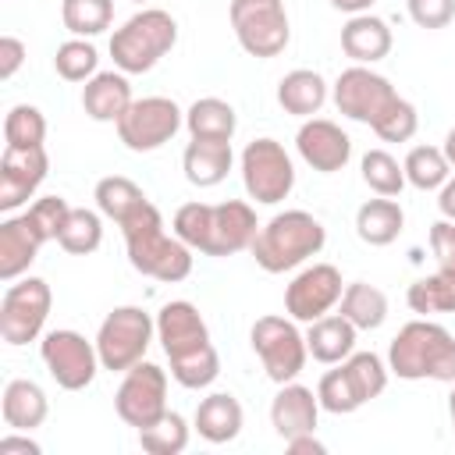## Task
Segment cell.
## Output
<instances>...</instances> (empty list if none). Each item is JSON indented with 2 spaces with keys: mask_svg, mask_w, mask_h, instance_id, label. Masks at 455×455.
<instances>
[{
  "mask_svg": "<svg viewBox=\"0 0 455 455\" xmlns=\"http://www.w3.org/2000/svg\"><path fill=\"white\" fill-rule=\"evenodd\" d=\"M174 235L206 256H235L252 245L259 224L256 210L242 199H224V203H185L174 210L171 220Z\"/></svg>",
  "mask_w": 455,
  "mask_h": 455,
  "instance_id": "cell-1",
  "label": "cell"
},
{
  "mask_svg": "<svg viewBox=\"0 0 455 455\" xmlns=\"http://www.w3.org/2000/svg\"><path fill=\"white\" fill-rule=\"evenodd\" d=\"M124 235V249H128V263L153 281L164 284H178L192 274V249L171 231H164V217L160 210L146 199L132 217H124L121 224Z\"/></svg>",
  "mask_w": 455,
  "mask_h": 455,
  "instance_id": "cell-2",
  "label": "cell"
},
{
  "mask_svg": "<svg viewBox=\"0 0 455 455\" xmlns=\"http://www.w3.org/2000/svg\"><path fill=\"white\" fill-rule=\"evenodd\" d=\"M387 370L402 380L455 384V334L430 316L409 320L387 345Z\"/></svg>",
  "mask_w": 455,
  "mask_h": 455,
  "instance_id": "cell-3",
  "label": "cell"
},
{
  "mask_svg": "<svg viewBox=\"0 0 455 455\" xmlns=\"http://www.w3.org/2000/svg\"><path fill=\"white\" fill-rule=\"evenodd\" d=\"M327 242L323 224L309 210H281L267 224H259L249 252L259 270L267 274H284L313 259Z\"/></svg>",
  "mask_w": 455,
  "mask_h": 455,
  "instance_id": "cell-4",
  "label": "cell"
},
{
  "mask_svg": "<svg viewBox=\"0 0 455 455\" xmlns=\"http://www.w3.org/2000/svg\"><path fill=\"white\" fill-rule=\"evenodd\" d=\"M178 43V21L164 7H142L135 11L121 28L110 36V57L114 68L124 75H146L167 57Z\"/></svg>",
  "mask_w": 455,
  "mask_h": 455,
  "instance_id": "cell-5",
  "label": "cell"
},
{
  "mask_svg": "<svg viewBox=\"0 0 455 455\" xmlns=\"http://www.w3.org/2000/svg\"><path fill=\"white\" fill-rule=\"evenodd\" d=\"M156 334V316H149L142 306H117L103 316L96 331V352L100 366L110 373H124L135 363L146 359V348Z\"/></svg>",
  "mask_w": 455,
  "mask_h": 455,
  "instance_id": "cell-6",
  "label": "cell"
},
{
  "mask_svg": "<svg viewBox=\"0 0 455 455\" xmlns=\"http://www.w3.org/2000/svg\"><path fill=\"white\" fill-rule=\"evenodd\" d=\"M228 18H231L238 46L256 60H270L284 53L291 39L284 0H231Z\"/></svg>",
  "mask_w": 455,
  "mask_h": 455,
  "instance_id": "cell-7",
  "label": "cell"
},
{
  "mask_svg": "<svg viewBox=\"0 0 455 455\" xmlns=\"http://www.w3.org/2000/svg\"><path fill=\"white\" fill-rule=\"evenodd\" d=\"M249 341H252V352L259 355L267 377L277 387L288 384V380H295L306 370V359H309L306 334L295 327L291 316H277V313L259 316L252 323V331H249Z\"/></svg>",
  "mask_w": 455,
  "mask_h": 455,
  "instance_id": "cell-8",
  "label": "cell"
},
{
  "mask_svg": "<svg viewBox=\"0 0 455 455\" xmlns=\"http://www.w3.org/2000/svg\"><path fill=\"white\" fill-rule=\"evenodd\" d=\"M238 164H242V185H245L252 203L277 206L281 199L291 196V188H295V164H291L288 149L277 139H252L242 149Z\"/></svg>",
  "mask_w": 455,
  "mask_h": 455,
  "instance_id": "cell-9",
  "label": "cell"
},
{
  "mask_svg": "<svg viewBox=\"0 0 455 455\" xmlns=\"http://www.w3.org/2000/svg\"><path fill=\"white\" fill-rule=\"evenodd\" d=\"M53 306V291L43 277H18L7 284L0 299V338L7 345H28L43 338L46 316Z\"/></svg>",
  "mask_w": 455,
  "mask_h": 455,
  "instance_id": "cell-10",
  "label": "cell"
},
{
  "mask_svg": "<svg viewBox=\"0 0 455 455\" xmlns=\"http://www.w3.org/2000/svg\"><path fill=\"white\" fill-rule=\"evenodd\" d=\"M181 124H185V110L171 96H142V100H132V107L121 114L114 128L132 153H153L167 146Z\"/></svg>",
  "mask_w": 455,
  "mask_h": 455,
  "instance_id": "cell-11",
  "label": "cell"
},
{
  "mask_svg": "<svg viewBox=\"0 0 455 455\" xmlns=\"http://www.w3.org/2000/svg\"><path fill=\"white\" fill-rule=\"evenodd\" d=\"M39 355H43V366L50 370V377L57 380V387H64V391L89 387L96 370H103L96 341H89L85 334H78L71 327L46 331L39 341Z\"/></svg>",
  "mask_w": 455,
  "mask_h": 455,
  "instance_id": "cell-12",
  "label": "cell"
},
{
  "mask_svg": "<svg viewBox=\"0 0 455 455\" xmlns=\"http://www.w3.org/2000/svg\"><path fill=\"white\" fill-rule=\"evenodd\" d=\"M331 100H334V107H338L348 121H359V124H370V128H373V124L387 114V107L398 100V92H395V85H391L384 75H377L373 68L352 64V68H345V71L334 78Z\"/></svg>",
  "mask_w": 455,
  "mask_h": 455,
  "instance_id": "cell-13",
  "label": "cell"
},
{
  "mask_svg": "<svg viewBox=\"0 0 455 455\" xmlns=\"http://www.w3.org/2000/svg\"><path fill=\"white\" fill-rule=\"evenodd\" d=\"M114 409L135 430L160 419L167 412V370H160L156 363H146V359L135 363L132 370H124L117 395H114Z\"/></svg>",
  "mask_w": 455,
  "mask_h": 455,
  "instance_id": "cell-14",
  "label": "cell"
},
{
  "mask_svg": "<svg viewBox=\"0 0 455 455\" xmlns=\"http://www.w3.org/2000/svg\"><path fill=\"white\" fill-rule=\"evenodd\" d=\"M341 291H345L341 270L334 263H313L302 267L284 288V309L295 323H313L341 302Z\"/></svg>",
  "mask_w": 455,
  "mask_h": 455,
  "instance_id": "cell-15",
  "label": "cell"
},
{
  "mask_svg": "<svg viewBox=\"0 0 455 455\" xmlns=\"http://www.w3.org/2000/svg\"><path fill=\"white\" fill-rule=\"evenodd\" d=\"M46 174H50L46 146H28V149L4 146V156H0V210L14 213L18 206H25L39 192Z\"/></svg>",
  "mask_w": 455,
  "mask_h": 455,
  "instance_id": "cell-16",
  "label": "cell"
},
{
  "mask_svg": "<svg viewBox=\"0 0 455 455\" xmlns=\"http://www.w3.org/2000/svg\"><path fill=\"white\" fill-rule=\"evenodd\" d=\"M156 341H160L167 359H181V355H192V352L213 345L199 306H192L188 299H171V302L160 306V313H156Z\"/></svg>",
  "mask_w": 455,
  "mask_h": 455,
  "instance_id": "cell-17",
  "label": "cell"
},
{
  "mask_svg": "<svg viewBox=\"0 0 455 455\" xmlns=\"http://www.w3.org/2000/svg\"><path fill=\"white\" fill-rule=\"evenodd\" d=\"M295 149L313 171L338 174V171H345V164L352 156V139H348V132H341V124H334L327 117H306L295 132Z\"/></svg>",
  "mask_w": 455,
  "mask_h": 455,
  "instance_id": "cell-18",
  "label": "cell"
},
{
  "mask_svg": "<svg viewBox=\"0 0 455 455\" xmlns=\"http://www.w3.org/2000/svg\"><path fill=\"white\" fill-rule=\"evenodd\" d=\"M46 242L50 238L28 217V210L25 213H14V217H4L0 220V281L11 284L18 277H25Z\"/></svg>",
  "mask_w": 455,
  "mask_h": 455,
  "instance_id": "cell-19",
  "label": "cell"
},
{
  "mask_svg": "<svg viewBox=\"0 0 455 455\" xmlns=\"http://www.w3.org/2000/svg\"><path fill=\"white\" fill-rule=\"evenodd\" d=\"M316 419H320V398H316V391L306 387V384H299V380L281 384V391L270 402V427H274V434L281 441H288V437H299V434L316 430Z\"/></svg>",
  "mask_w": 455,
  "mask_h": 455,
  "instance_id": "cell-20",
  "label": "cell"
},
{
  "mask_svg": "<svg viewBox=\"0 0 455 455\" xmlns=\"http://www.w3.org/2000/svg\"><path fill=\"white\" fill-rule=\"evenodd\" d=\"M391 43H395L391 25L377 14H370V11L366 14H348V21L341 25V50L355 64L370 68V64L384 60L391 53Z\"/></svg>",
  "mask_w": 455,
  "mask_h": 455,
  "instance_id": "cell-21",
  "label": "cell"
},
{
  "mask_svg": "<svg viewBox=\"0 0 455 455\" xmlns=\"http://www.w3.org/2000/svg\"><path fill=\"white\" fill-rule=\"evenodd\" d=\"M132 85L124 71H96L82 85V110L100 124H117L121 114L132 107Z\"/></svg>",
  "mask_w": 455,
  "mask_h": 455,
  "instance_id": "cell-22",
  "label": "cell"
},
{
  "mask_svg": "<svg viewBox=\"0 0 455 455\" xmlns=\"http://www.w3.org/2000/svg\"><path fill=\"white\" fill-rule=\"evenodd\" d=\"M242 423H245V412H242V402L231 395V391H213L206 395L199 405H196V416H192V427L199 430L203 441L210 444H228L242 434Z\"/></svg>",
  "mask_w": 455,
  "mask_h": 455,
  "instance_id": "cell-23",
  "label": "cell"
},
{
  "mask_svg": "<svg viewBox=\"0 0 455 455\" xmlns=\"http://www.w3.org/2000/svg\"><path fill=\"white\" fill-rule=\"evenodd\" d=\"M235 164V149L231 142H217V139H192L181 153V171L188 178V185L196 188H213L228 178Z\"/></svg>",
  "mask_w": 455,
  "mask_h": 455,
  "instance_id": "cell-24",
  "label": "cell"
},
{
  "mask_svg": "<svg viewBox=\"0 0 455 455\" xmlns=\"http://www.w3.org/2000/svg\"><path fill=\"white\" fill-rule=\"evenodd\" d=\"M355 334H359V327L352 320H345L341 313H327L306 327V348L316 363L338 366L341 359H348L355 352Z\"/></svg>",
  "mask_w": 455,
  "mask_h": 455,
  "instance_id": "cell-25",
  "label": "cell"
},
{
  "mask_svg": "<svg viewBox=\"0 0 455 455\" xmlns=\"http://www.w3.org/2000/svg\"><path fill=\"white\" fill-rule=\"evenodd\" d=\"M0 412H4V423L11 430H36L46 423L50 416V398L46 391L28 380V377H14L7 380L4 387V398H0Z\"/></svg>",
  "mask_w": 455,
  "mask_h": 455,
  "instance_id": "cell-26",
  "label": "cell"
},
{
  "mask_svg": "<svg viewBox=\"0 0 455 455\" xmlns=\"http://www.w3.org/2000/svg\"><path fill=\"white\" fill-rule=\"evenodd\" d=\"M327 96H331V85L313 68H295V71H288L277 82V103H281L284 114H295V117L320 114V107L327 103Z\"/></svg>",
  "mask_w": 455,
  "mask_h": 455,
  "instance_id": "cell-27",
  "label": "cell"
},
{
  "mask_svg": "<svg viewBox=\"0 0 455 455\" xmlns=\"http://www.w3.org/2000/svg\"><path fill=\"white\" fill-rule=\"evenodd\" d=\"M405 228V210L395 196H377V199H366L359 210H355V235L366 242V245H391Z\"/></svg>",
  "mask_w": 455,
  "mask_h": 455,
  "instance_id": "cell-28",
  "label": "cell"
},
{
  "mask_svg": "<svg viewBox=\"0 0 455 455\" xmlns=\"http://www.w3.org/2000/svg\"><path fill=\"white\" fill-rule=\"evenodd\" d=\"M185 128L192 139H217V142H231L235 128H238V114L228 100L220 96H203L185 110Z\"/></svg>",
  "mask_w": 455,
  "mask_h": 455,
  "instance_id": "cell-29",
  "label": "cell"
},
{
  "mask_svg": "<svg viewBox=\"0 0 455 455\" xmlns=\"http://www.w3.org/2000/svg\"><path fill=\"white\" fill-rule=\"evenodd\" d=\"M338 313H341L345 320H352L359 331H377V327L387 320V295H384L377 284L352 281V284H345V291H341Z\"/></svg>",
  "mask_w": 455,
  "mask_h": 455,
  "instance_id": "cell-30",
  "label": "cell"
},
{
  "mask_svg": "<svg viewBox=\"0 0 455 455\" xmlns=\"http://www.w3.org/2000/svg\"><path fill=\"white\" fill-rule=\"evenodd\" d=\"M405 302L419 316H437V313H455V274L451 270H434L427 277H416L405 291Z\"/></svg>",
  "mask_w": 455,
  "mask_h": 455,
  "instance_id": "cell-31",
  "label": "cell"
},
{
  "mask_svg": "<svg viewBox=\"0 0 455 455\" xmlns=\"http://www.w3.org/2000/svg\"><path fill=\"white\" fill-rule=\"evenodd\" d=\"M92 199H96V210H100L107 220L121 224L124 217H132V213L146 203V192H142L132 178H124V174H107V178L96 181Z\"/></svg>",
  "mask_w": 455,
  "mask_h": 455,
  "instance_id": "cell-32",
  "label": "cell"
},
{
  "mask_svg": "<svg viewBox=\"0 0 455 455\" xmlns=\"http://www.w3.org/2000/svg\"><path fill=\"white\" fill-rule=\"evenodd\" d=\"M402 171H405V181L419 192H434L451 178V164L437 146H412L402 160Z\"/></svg>",
  "mask_w": 455,
  "mask_h": 455,
  "instance_id": "cell-33",
  "label": "cell"
},
{
  "mask_svg": "<svg viewBox=\"0 0 455 455\" xmlns=\"http://www.w3.org/2000/svg\"><path fill=\"white\" fill-rule=\"evenodd\" d=\"M103 213L100 210H85V206H71L60 235H57V245L71 256H89L100 249L103 242Z\"/></svg>",
  "mask_w": 455,
  "mask_h": 455,
  "instance_id": "cell-34",
  "label": "cell"
},
{
  "mask_svg": "<svg viewBox=\"0 0 455 455\" xmlns=\"http://www.w3.org/2000/svg\"><path fill=\"white\" fill-rule=\"evenodd\" d=\"M60 21L71 36L92 39L110 28L114 21V0H60Z\"/></svg>",
  "mask_w": 455,
  "mask_h": 455,
  "instance_id": "cell-35",
  "label": "cell"
},
{
  "mask_svg": "<svg viewBox=\"0 0 455 455\" xmlns=\"http://www.w3.org/2000/svg\"><path fill=\"white\" fill-rule=\"evenodd\" d=\"M188 430L192 427L185 423V416L167 409L160 419H153L149 427L139 430V444L149 455H181L188 448Z\"/></svg>",
  "mask_w": 455,
  "mask_h": 455,
  "instance_id": "cell-36",
  "label": "cell"
},
{
  "mask_svg": "<svg viewBox=\"0 0 455 455\" xmlns=\"http://www.w3.org/2000/svg\"><path fill=\"white\" fill-rule=\"evenodd\" d=\"M341 370L348 373V380H352V387H355V395H359L363 405L384 395L387 373H391L387 370V359H380L377 352H352L348 359H341Z\"/></svg>",
  "mask_w": 455,
  "mask_h": 455,
  "instance_id": "cell-37",
  "label": "cell"
},
{
  "mask_svg": "<svg viewBox=\"0 0 455 455\" xmlns=\"http://www.w3.org/2000/svg\"><path fill=\"white\" fill-rule=\"evenodd\" d=\"M46 142V117L39 107L32 103H14L4 117V146H18V149H28V146H43Z\"/></svg>",
  "mask_w": 455,
  "mask_h": 455,
  "instance_id": "cell-38",
  "label": "cell"
},
{
  "mask_svg": "<svg viewBox=\"0 0 455 455\" xmlns=\"http://www.w3.org/2000/svg\"><path fill=\"white\" fill-rule=\"evenodd\" d=\"M359 171H363V181L370 185V192H377V196H398L405 188V171L387 149H366L359 160Z\"/></svg>",
  "mask_w": 455,
  "mask_h": 455,
  "instance_id": "cell-39",
  "label": "cell"
},
{
  "mask_svg": "<svg viewBox=\"0 0 455 455\" xmlns=\"http://www.w3.org/2000/svg\"><path fill=\"white\" fill-rule=\"evenodd\" d=\"M96 68H100V53H96V46L89 39L75 36V39L60 43L57 53H53V71L64 82H89L96 75Z\"/></svg>",
  "mask_w": 455,
  "mask_h": 455,
  "instance_id": "cell-40",
  "label": "cell"
},
{
  "mask_svg": "<svg viewBox=\"0 0 455 455\" xmlns=\"http://www.w3.org/2000/svg\"><path fill=\"white\" fill-rule=\"evenodd\" d=\"M220 373V355L213 345L192 352V355H181V359H171V377L188 387V391H199V387H210Z\"/></svg>",
  "mask_w": 455,
  "mask_h": 455,
  "instance_id": "cell-41",
  "label": "cell"
},
{
  "mask_svg": "<svg viewBox=\"0 0 455 455\" xmlns=\"http://www.w3.org/2000/svg\"><path fill=\"white\" fill-rule=\"evenodd\" d=\"M316 398H320V409H323V412H334V416H348V412L363 409V402H359V395H355L348 373L341 370V363H338V370H327V373L320 377Z\"/></svg>",
  "mask_w": 455,
  "mask_h": 455,
  "instance_id": "cell-42",
  "label": "cell"
},
{
  "mask_svg": "<svg viewBox=\"0 0 455 455\" xmlns=\"http://www.w3.org/2000/svg\"><path fill=\"white\" fill-rule=\"evenodd\" d=\"M416 128H419V114H416V107L409 103V100H395L391 107H387V114L373 124V132H377V139L380 142H409L412 135H416Z\"/></svg>",
  "mask_w": 455,
  "mask_h": 455,
  "instance_id": "cell-43",
  "label": "cell"
},
{
  "mask_svg": "<svg viewBox=\"0 0 455 455\" xmlns=\"http://www.w3.org/2000/svg\"><path fill=\"white\" fill-rule=\"evenodd\" d=\"M68 213H71V206H68L64 196H43V199H36V203L28 206V217L43 228V235H46L50 242H57V235H60V228H64V220H68Z\"/></svg>",
  "mask_w": 455,
  "mask_h": 455,
  "instance_id": "cell-44",
  "label": "cell"
},
{
  "mask_svg": "<svg viewBox=\"0 0 455 455\" xmlns=\"http://www.w3.org/2000/svg\"><path fill=\"white\" fill-rule=\"evenodd\" d=\"M405 11L419 28H444L455 18V0H405Z\"/></svg>",
  "mask_w": 455,
  "mask_h": 455,
  "instance_id": "cell-45",
  "label": "cell"
},
{
  "mask_svg": "<svg viewBox=\"0 0 455 455\" xmlns=\"http://www.w3.org/2000/svg\"><path fill=\"white\" fill-rule=\"evenodd\" d=\"M430 252H434L441 270L455 274V220L441 217L437 224H430Z\"/></svg>",
  "mask_w": 455,
  "mask_h": 455,
  "instance_id": "cell-46",
  "label": "cell"
},
{
  "mask_svg": "<svg viewBox=\"0 0 455 455\" xmlns=\"http://www.w3.org/2000/svg\"><path fill=\"white\" fill-rule=\"evenodd\" d=\"M25 57H28L25 43H21L18 36H4V39H0V78L11 82V78L18 75V68L25 64Z\"/></svg>",
  "mask_w": 455,
  "mask_h": 455,
  "instance_id": "cell-47",
  "label": "cell"
},
{
  "mask_svg": "<svg viewBox=\"0 0 455 455\" xmlns=\"http://www.w3.org/2000/svg\"><path fill=\"white\" fill-rule=\"evenodd\" d=\"M14 451H21V455H43V444L32 441L28 430H11V434L0 437V455H14Z\"/></svg>",
  "mask_w": 455,
  "mask_h": 455,
  "instance_id": "cell-48",
  "label": "cell"
},
{
  "mask_svg": "<svg viewBox=\"0 0 455 455\" xmlns=\"http://www.w3.org/2000/svg\"><path fill=\"white\" fill-rule=\"evenodd\" d=\"M284 448H288V455H323V451H327V444L316 441L313 430H309V434H299V437H288Z\"/></svg>",
  "mask_w": 455,
  "mask_h": 455,
  "instance_id": "cell-49",
  "label": "cell"
},
{
  "mask_svg": "<svg viewBox=\"0 0 455 455\" xmlns=\"http://www.w3.org/2000/svg\"><path fill=\"white\" fill-rule=\"evenodd\" d=\"M437 210L444 220H455V178H448L441 185V196H437Z\"/></svg>",
  "mask_w": 455,
  "mask_h": 455,
  "instance_id": "cell-50",
  "label": "cell"
},
{
  "mask_svg": "<svg viewBox=\"0 0 455 455\" xmlns=\"http://www.w3.org/2000/svg\"><path fill=\"white\" fill-rule=\"evenodd\" d=\"M334 11H345V14H366L373 7V0H331Z\"/></svg>",
  "mask_w": 455,
  "mask_h": 455,
  "instance_id": "cell-51",
  "label": "cell"
},
{
  "mask_svg": "<svg viewBox=\"0 0 455 455\" xmlns=\"http://www.w3.org/2000/svg\"><path fill=\"white\" fill-rule=\"evenodd\" d=\"M441 149H444V156H448V164L455 167V128H451V132L444 135V146H441Z\"/></svg>",
  "mask_w": 455,
  "mask_h": 455,
  "instance_id": "cell-52",
  "label": "cell"
},
{
  "mask_svg": "<svg viewBox=\"0 0 455 455\" xmlns=\"http://www.w3.org/2000/svg\"><path fill=\"white\" fill-rule=\"evenodd\" d=\"M448 416H451V430H455V387H451V395H448Z\"/></svg>",
  "mask_w": 455,
  "mask_h": 455,
  "instance_id": "cell-53",
  "label": "cell"
},
{
  "mask_svg": "<svg viewBox=\"0 0 455 455\" xmlns=\"http://www.w3.org/2000/svg\"><path fill=\"white\" fill-rule=\"evenodd\" d=\"M135 4H146V0H135Z\"/></svg>",
  "mask_w": 455,
  "mask_h": 455,
  "instance_id": "cell-54",
  "label": "cell"
}]
</instances>
